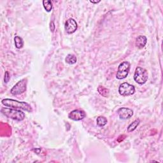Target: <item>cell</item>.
Instances as JSON below:
<instances>
[{"label":"cell","mask_w":163,"mask_h":163,"mask_svg":"<svg viewBox=\"0 0 163 163\" xmlns=\"http://www.w3.org/2000/svg\"><path fill=\"white\" fill-rule=\"evenodd\" d=\"M65 61L69 64H74L77 62V57L73 54H68L66 58H65Z\"/></svg>","instance_id":"obj_14"},{"label":"cell","mask_w":163,"mask_h":163,"mask_svg":"<svg viewBox=\"0 0 163 163\" xmlns=\"http://www.w3.org/2000/svg\"><path fill=\"white\" fill-rule=\"evenodd\" d=\"M140 123V119H136L135 121H133L131 124H130L129 126L127 127V132L131 133L136 129V127L139 126Z\"/></svg>","instance_id":"obj_11"},{"label":"cell","mask_w":163,"mask_h":163,"mask_svg":"<svg viewBox=\"0 0 163 163\" xmlns=\"http://www.w3.org/2000/svg\"><path fill=\"white\" fill-rule=\"evenodd\" d=\"M43 5L45 8V10L49 12L52 9V3L51 1H48V0H44L43 1Z\"/></svg>","instance_id":"obj_15"},{"label":"cell","mask_w":163,"mask_h":163,"mask_svg":"<svg viewBox=\"0 0 163 163\" xmlns=\"http://www.w3.org/2000/svg\"><path fill=\"white\" fill-rule=\"evenodd\" d=\"M97 91H98L99 93L103 97H107L109 96L108 89L104 87L103 86H99L98 88H97Z\"/></svg>","instance_id":"obj_16"},{"label":"cell","mask_w":163,"mask_h":163,"mask_svg":"<svg viewBox=\"0 0 163 163\" xmlns=\"http://www.w3.org/2000/svg\"><path fill=\"white\" fill-rule=\"evenodd\" d=\"M2 103L5 106L12 108L23 110L28 112H31L32 111L31 106L24 101H19L12 99H4L2 101Z\"/></svg>","instance_id":"obj_2"},{"label":"cell","mask_w":163,"mask_h":163,"mask_svg":"<svg viewBox=\"0 0 163 163\" xmlns=\"http://www.w3.org/2000/svg\"><path fill=\"white\" fill-rule=\"evenodd\" d=\"M27 79L23 78L19 81L10 90V92L13 96H17L24 93L27 89Z\"/></svg>","instance_id":"obj_4"},{"label":"cell","mask_w":163,"mask_h":163,"mask_svg":"<svg viewBox=\"0 0 163 163\" xmlns=\"http://www.w3.org/2000/svg\"><path fill=\"white\" fill-rule=\"evenodd\" d=\"M14 42H15V47L18 48V49H20V48H22L24 46V41L23 39L19 37V36H16L14 38Z\"/></svg>","instance_id":"obj_12"},{"label":"cell","mask_w":163,"mask_h":163,"mask_svg":"<svg viewBox=\"0 0 163 163\" xmlns=\"http://www.w3.org/2000/svg\"><path fill=\"white\" fill-rule=\"evenodd\" d=\"M96 122H97V125L99 127H103L107 124L108 121L106 117H105L103 116H100L97 118Z\"/></svg>","instance_id":"obj_13"},{"label":"cell","mask_w":163,"mask_h":163,"mask_svg":"<svg viewBox=\"0 0 163 163\" xmlns=\"http://www.w3.org/2000/svg\"><path fill=\"white\" fill-rule=\"evenodd\" d=\"M86 117V112L81 110H74L68 114L69 119L75 121L83 120Z\"/></svg>","instance_id":"obj_7"},{"label":"cell","mask_w":163,"mask_h":163,"mask_svg":"<svg viewBox=\"0 0 163 163\" xmlns=\"http://www.w3.org/2000/svg\"><path fill=\"white\" fill-rule=\"evenodd\" d=\"M64 27L68 34H72L77 31L78 28V24L75 19L70 18L67 21L66 23H65Z\"/></svg>","instance_id":"obj_9"},{"label":"cell","mask_w":163,"mask_h":163,"mask_svg":"<svg viewBox=\"0 0 163 163\" xmlns=\"http://www.w3.org/2000/svg\"><path fill=\"white\" fill-rule=\"evenodd\" d=\"M55 27H56V26H55V24H54V22H51V24H50V29H51V30L52 32H54V31Z\"/></svg>","instance_id":"obj_18"},{"label":"cell","mask_w":163,"mask_h":163,"mask_svg":"<svg viewBox=\"0 0 163 163\" xmlns=\"http://www.w3.org/2000/svg\"><path fill=\"white\" fill-rule=\"evenodd\" d=\"M10 78V77L8 72H6L5 74V83H8Z\"/></svg>","instance_id":"obj_17"},{"label":"cell","mask_w":163,"mask_h":163,"mask_svg":"<svg viewBox=\"0 0 163 163\" xmlns=\"http://www.w3.org/2000/svg\"><path fill=\"white\" fill-rule=\"evenodd\" d=\"M1 111L7 117L17 121H22L26 117L23 111L15 108L3 107L1 109Z\"/></svg>","instance_id":"obj_1"},{"label":"cell","mask_w":163,"mask_h":163,"mask_svg":"<svg viewBox=\"0 0 163 163\" xmlns=\"http://www.w3.org/2000/svg\"><path fill=\"white\" fill-rule=\"evenodd\" d=\"M119 92L122 96H129L135 94V88L134 86L129 84L127 82H124L120 85L119 88Z\"/></svg>","instance_id":"obj_6"},{"label":"cell","mask_w":163,"mask_h":163,"mask_svg":"<svg viewBox=\"0 0 163 163\" xmlns=\"http://www.w3.org/2000/svg\"><path fill=\"white\" fill-rule=\"evenodd\" d=\"M149 78V75L145 68L141 67H137L136 68L135 75H134V80L136 83L143 85L146 83Z\"/></svg>","instance_id":"obj_3"},{"label":"cell","mask_w":163,"mask_h":163,"mask_svg":"<svg viewBox=\"0 0 163 163\" xmlns=\"http://www.w3.org/2000/svg\"><path fill=\"white\" fill-rule=\"evenodd\" d=\"M117 113L121 119L127 120L131 118L133 116V111L128 108H121L118 110Z\"/></svg>","instance_id":"obj_8"},{"label":"cell","mask_w":163,"mask_h":163,"mask_svg":"<svg viewBox=\"0 0 163 163\" xmlns=\"http://www.w3.org/2000/svg\"><path fill=\"white\" fill-rule=\"evenodd\" d=\"M146 42H147V39H146V37L145 36L141 35L136 38L135 45L138 48H143L146 44Z\"/></svg>","instance_id":"obj_10"},{"label":"cell","mask_w":163,"mask_h":163,"mask_svg":"<svg viewBox=\"0 0 163 163\" xmlns=\"http://www.w3.org/2000/svg\"><path fill=\"white\" fill-rule=\"evenodd\" d=\"M130 67H131V65H130V63L127 61H124L121 62L118 68V71L116 75L117 78L119 80L126 78L129 74Z\"/></svg>","instance_id":"obj_5"},{"label":"cell","mask_w":163,"mask_h":163,"mask_svg":"<svg viewBox=\"0 0 163 163\" xmlns=\"http://www.w3.org/2000/svg\"><path fill=\"white\" fill-rule=\"evenodd\" d=\"M90 2H91V3H94V4H97V3H100V1H97V2H94V1H90Z\"/></svg>","instance_id":"obj_19"}]
</instances>
